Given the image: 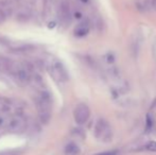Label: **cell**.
<instances>
[{
    "mask_svg": "<svg viewBox=\"0 0 156 155\" xmlns=\"http://www.w3.org/2000/svg\"><path fill=\"white\" fill-rule=\"evenodd\" d=\"M36 106L38 112L39 120L44 124H47L51 118V106H52V97L48 90H41L36 97Z\"/></svg>",
    "mask_w": 156,
    "mask_h": 155,
    "instance_id": "6da1fadb",
    "label": "cell"
},
{
    "mask_svg": "<svg viewBox=\"0 0 156 155\" xmlns=\"http://www.w3.org/2000/svg\"><path fill=\"white\" fill-rule=\"evenodd\" d=\"M46 66L49 75L54 79V81L60 84L66 83L69 80V73H68L66 67L60 60L54 56H48L46 60Z\"/></svg>",
    "mask_w": 156,
    "mask_h": 155,
    "instance_id": "7a4b0ae2",
    "label": "cell"
},
{
    "mask_svg": "<svg viewBox=\"0 0 156 155\" xmlns=\"http://www.w3.org/2000/svg\"><path fill=\"white\" fill-rule=\"evenodd\" d=\"M9 70L12 72L13 77L15 78L17 83L20 85H28L32 80V75L30 69L27 66L20 64H12L11 63Z\"/></svg>",
    "mask_w": 156,
    "mask_h": 155,
    "instance_id": "3957f363",
    "label": "cell"
},
{
    "mask_svg": "<svg viewBox=\"0 0 156 155\" xmlns=\"http://www.w3.org/2000/svg\"><path fill=\"white\" fill-rule=\"evenodd\" d=\"M94 136L103 143H109L113 138V131L109 123L104 119H99L94 125Z\"/></svg>",
    "mask_w": 156,
    "mask_h": 155,
    "instance_id": "277c9868",
    "label": "cell"
},
{
    "mask_svg": "<svg viewBox=\"0 0 156 155\" xmlns=\"http://www.w3.org/2000/svg\"><path fill=\"white\" fill-rule=\"evenodd\" d=\"M90 116V110L85 103H80L76 106L73 111V117L74 121L78 124L82 125V124L86 123Z\"/></svg>",
    "mask_w": 156,
    "mask_h": 155,
    "instance_id": "5b68a950",
    "label": "cell"
},
{
    "mask_svg": "<svg viewBox=\"0 0 156 155\" xmlns=\"http://www.w3.org/2000/svg\"><path fill=\"white\" fill-rule=\"evenodd\" d=\"M26 126H27V120L25 119V117L21 115H16L10 118L6 129L12 133H20L25 130Z\"/></svg>",
    "mask_w": 156,
    "mask_h": 155,
    "instance_id": "8992f818",
    "label": "cell"
},
{
    "mask_svg": "<svg viewBox=\"0 0 156 155\" xmlns=\"http://www.w3.org/2000/svg\"><path fill=\"white\" fill-rule=\"evenodd\" d=\"M14 16H15L16 21H18V23H28V21L32 18V9L30 8V6L23 5L15 11Z\"/></svg>",
    "mask_w": 156,
    "mask_h": 155,
    "instance_id": "52a82bcc",
    "label": "cell"
},
{
    "mask_svg": "<svg viewBox=\"0 0 156 155\" xmlns=\"http://www.w3.org/2000/svg\"><path fill=\"white\" fill-rule=\"evenodd\" d=\"M58 17L64 23H68L71 20V9L68 0H62L58 8Z\"/></svg>",
    "mask_w": 156,
    "mask_h": 155,
    "instance_id": "ba28073f",
    "label": "cell"
},
{
    "mask_svg": "<svg viewBox=\"0 0 156 155\" xmlns=\"http://www.w3.org/2000/svg\"><path fill=\"white\" fill-rule=\"evenodd\" d=\"M90 31V23L88 20H82L76 28H74V35L76 37H84Z\"/></svg>",
    "mask_w": 156,
    "mask_h": 155,
    "instance_id": "9c48e42d",
    "label": "cell"
},
{
    "mask_svg": "<svg viewBox=\"0 0 156 155\" xmlns=\"http://www.w3.org/2000/svg\"><path fill=\"white\" fill-rule=\"evenodd\" d=\"M43 17L47 18L52 12V5H53V0H43Z\"/></svg>",
    "mask_w": 156,
    "mask_h": 155,
    "instance_id": "30bf717a",
    "label": "cell"
},
{
    "mask_svg": "<svg viewBox=\"0 0 156 155\" xmlns=\"http://www.w3.org/2000/svg\"><path fill=\"white\" fill-rule=\"evenodd\" d=\"M80 152V149L79 147L73 143H68L67 146L65 147V153L67 155H76Z\"/></svg>",
    "mask_w": 156,
    "mask_h": 155,
    "instance_id": "8fae6325",
    "label": "cell"
},
{
    "mask_svg": "<svg viewBox=\"0 0 156 155\" xmlns=\"http://www.w3.org/2000/svg\"><path fill=\"white\" fill-rule=\"evenodd\" d=\"M140 49V37L138 35H134L133 41H132V52H138Z\"/></svg>",
    "mask_w": 156,
    "mask_h": 155,
    "instance_id": "7c38bea8",
    "label": "cell"
},
{
    "mask_svg": "<svg viewBox=\"0 0 156 155\" xmlns=\"http://www.w3.org/2000/svg\"><path fill=\"white\" fill-rule=\"evenodd\" d=\"M9 120H10V118L6 116L5 114H0V129L6 128Z\"/></svg>",
    "mask_w": 156,
    "mask_h": 155,
    "instance_id": "4fadbf2b",
    "label": "cell"
},
{
    "mask_svg": "<svg viewBox=\"0 0 156 155\" xmlns=\"http://www.w3.org/2000/svg\"><path fill=\"white\" fill-rule=\"evenodd\" d=\"M146 148L148 151L151 152H156V141H149L148 143L146 145Z\"/></svg>",
    "mask_w": 156,
    "mask_h": 155,
    "instance_id": "5bb4252c",
    "label": "cell"
},
{
    "mask_svg": "<svg viewBox=\"0 0 156 155\" xmlns=\"http://www.w3.org/2000/svg\"><path fill=\"white\" fill-rule=\"evenodd\" d=\"M117 151H107V152H102V153H98L96 155H116Z\"/></svg>",
    "mask_w": 156,
    "mask_h": 155,
    "instance_id": "9a60e30c",
    "label": "cell"
},
{
    "mask_svg": "<svg viewBox=\"0 0 156 155\" xmlns=\"http://www.w3.org/2000/svg\"><path fill=\"white\" fill-rule=\"evenodd\" d=\"M5 19H6L5 15L3 14V12H2L1 9H0V25H1L2 23H4V21H5Z\"/></svg>",
    "mask_w": 156,
    "mask_h": 155,
    "instance_id": "2e32d148",
    "label": "cell"
},
{
    "mask_svg": "<svg viewBox=\"0 0 156 155\" xmlns=\"http://www.w3.org/2000/svg\"><path fill=\"white\" fill-rule=\"evenodd\" d=\"M80 2H82V3H89L90 2V0H79Z\"/></svg>",
    "mask_w": 156,
    "mask_h": 155,
    "instance_id": "e0dca14e",
    "label": "cell"
},
{
    "mask_svg": "<svg viewBox=\"0 0 156 155\" xmlns=\"http://www.w3.org/2000/svg\"><path fill=\"white\" fill-rule=\"evenodd\" d=\"M156 107V98L154 99V101H153V103H152V108H154Z\"/></svg>",
    "mask_w": 156,
    "mask_h": 155,
    "instance_id": "ac0fdd59",
    "label": "cell"
},
{
    "mask_svg": "<svg viewBox=\"0 0 156 155\" xmlns=\"http://www.w3.org/2000/svg\"><path fill=\"white\" fill-rule=\"evenodd\" d=\"M28 1H29L30 3H32V4H33V3H35V2H36L37 0H28Z\"/></svg>",
    "mask_w": 156,
    "mask_h": 155,
    "instance_id": "d6986e66",
    "label": "cell"
}]
</instances>
